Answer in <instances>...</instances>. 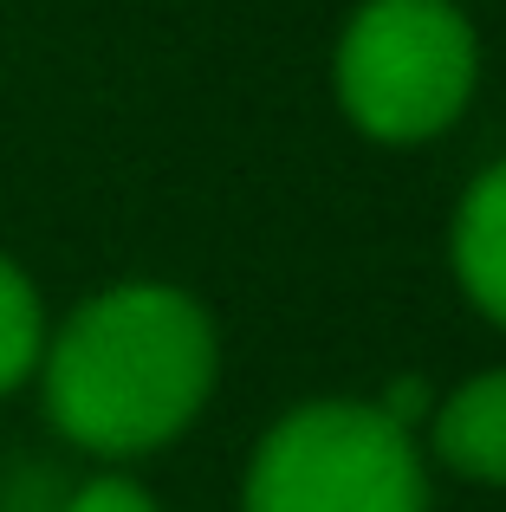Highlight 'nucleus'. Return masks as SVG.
I'll list each match as a JSON object with an SVG mask.
<instances>
[{
  "label": "nucleus",
  "mask_w": 506,
  "mask_h": 512,
  "mask_svg": "<svg viewBox=\"0 0 506 512\" xmlns=\"http://www.w3.org/2000/svg\"><path fill=\"white\" fill-rule=\"evenodd\" d=\"M46 415L72 448L130 461L202 415L221 370L208 312L182 286L130 279L85 299L39 357Z\"/></svg>",
  "instance_id": "nucleus-1"
},
{
  "label": "nucleus",
  "mask_w": 506,
  "mask_h": 512,
  "mask_svg": "<svg viewBox=\"0 0 506 512\" xmlns=\"http://www.w3.org/2000/svg\"><path fill=\"white\" fill-rule=\"evenodd\" d=\"M241 512H429V467L377 402H305L247 461Z\"/></svg>",
  "instance_id": "nucleus-2"
},
{
  "label": "nucleus",
  "mask_w": 506,
  "mask_h": 512,
  "mask_svg": "<svg viewBox=\"0 0 506 512\" xmlns=\"http://www.w3.org/2000/svg\"><path fill=\"white\" fill-rule=\"evenodd\" d=\"M338 104L377 143H429L468 111L481 46L455 0H364L338 39Z\"/></svg>",
  "instance_id": "nucleus-3"
},
{
  "label": "nucleus",
  "mask_w": 506,
  "mask_h": 512,
  "mask_svg": "<svg viewBox=\"0 0 506 512\" xmlns=\"http://www.w3.org/2000/svg\"><path fill=\"white\" fill-rule=\"evenodd\" d=\"M429 448L448 474L481 480V487H506V370H481L461 389L435 396Z\"/></svg>",
  "instance_id": "nucleus-4"
},
{
  "label": "nucleus",
  "mask_w": 506,
  "mask_h": 512,
  "mask_svg": "<svg viewBox=\"0 0 506 512\" xmlns=\"http://www.w3.org/2000/svg\"><path fill=\"white\" fill-rule=\"evenodd\" d=\"M455 279L474 312L506 325V163L474 175L455 208Z\"/></svg>",
  "instance_id": "nucleus-5"
},
{
  "label": "nucleus",
  "mask_w": 506,
  "mask_h": 512,
  "mask_svg": "<svg viewBox=\"0 0 506 512\" xmlns=\"http://www.w3.org/2000/svg\"><path fill=\"white\" fill-rule=\"evenodd\" d=\"M46 357V312H39L33 279L13 260H0V396L26 383Z\"/></svg>",
  "instance_id": "nucleus-6"
},
{
  "label": "nucleus",
  "mask_w": 506,
  "mask_h": 512,
  "mask_svg": "<svg viewBox=\"0 0 506 512\" xmlns=\"http://www.w3.org/2000/svg\"><path fill=\"white\" fill-rule=\"evenodd\" d=\"M65 512H163L150 500V493L137 487V480H124V474H98V480H85V487L65 500Z\"/></svg>",
  "instance_id": "nucleus-7"
}]
</instances>
